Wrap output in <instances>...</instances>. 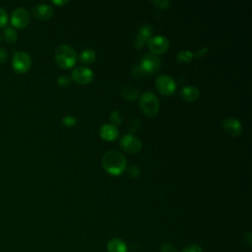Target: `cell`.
<instances>
[{
  "instance_id": "603a6c76",
  "label": "cell",
  "mask_w": 252,
  "mask_h": 252,
  "mask_svg": "<svg viewBox=\"0 0 252 252\" xmlns=\"http://www.w3.org/2000/svg\"><path fill=\"white\" fill-rule=\"evenodd\" d=\"M8 22V14L4 8L0 7V28L4 27Z\"/></svg>"
},
{
  "instance_id": "ffe728a7",
  "label": "cell",
  "mask_w": 252,
  "mask_h": 252,
  "mask_svg": "<svg viewBox=\"0 0 252 252\" xmlns=\"http://www.w3.org/2000/svg\"><path fill=\"white\" fill-rule=\"evenodd\" d=\"M194 57V53L189 50H181L176 54V59L181 63H189Z\"/></svg>"
},
{
  "instance_id": "d6986e66",
  "label": "cell",
  "mask_w": 252,
  "mask_h": 252,
  "mask_svg": "<svg viewBox=\"0 0 252 252\" xmlns=\"http://www.w3.org/2000/svg\"><path fill=\"white\" fill-rule=\"evenodd\" d=\"M122 95L125 99L127 100H134L137 98L138 96V91L137 89L134 87V86H131V85H127V86H124L123 89H122Z\"/></svg>"
},
{
  "instance_id": "484cf974",
  "label": "cell",
  "mask_w": 252,
  "mask_h": 252,
  "mask_svg": "<svg viewBox=\"0 0 252 252\" xmlns=\"http://www.w3.org/2000/svg\"><path fill=\"white\" fill-rule=\"evenodd\" d=\"M161 252H177L176 246L170 242H164L161 245Z\"/></svg>"
},
{
  "instance_id": "ba28073f",
  "label": "cell",
  "mask_w": 252,
  "mask_h": 252,
  "mask_svg": "<svg viewBox=\"0 0 252 252\" xmlns=\"http://www.w3.org/2000/svg\"><path fill=\"white\" fill-rule=\"evenodd\" d=\"M148 47L151 52L155 55L166 52L170 47L169 40L164 36H154L148 41Z\"/></svg>"
},
{
  "instance_id": "1f68e13d",
  "label": "cell",
  "mask_w": 252,
  "mask_h": 252,
  "mask_svg": "<svg viewBox=\"0 0 252 252\" xmlns=\"http://www.w3.org/2000/svg\"><path fill=\"white\" fill-rule=\"evenodd\" d=\"M208 50H209L208 48H203V49H201L200 50H198V51L194 54V56H196L197 58H200V57H202L203 55H205Z\"/></svg>"
},
{
  "instance_id": "d6a6232c",
  "label": "cell",
  "mask_w": 252,
  "mask_h": 252,
  "mask_svg": "<svg viewBox=\"0 0 252 252\" xmlns=\"http://www.w3.org/2000/svg\"><path fill=\"white\" fill-rule=\"evenodd\" d=\"M54 4H56V5H64V4H66L68 1H67V0H64V1H55V0H54V1H52Z\"/></svg>"
},
{
  "instance_id": "4dcf8cb0",
  "label": "cell",
  "mask_w": 252,
  "mask_h": 252,
  "mask_svg": "<svg viewBox=\"0 0 252 252\" xmlns=\"http://www.w3.org/2000/svg\"><path fill=\"white\" fill-rule=\"evenodd\" d=\"M244 242L247 244V246H251L252 244V235H251V232L248 231L245 235H244Z\"/></svg>"
},
{
  "instance_id": "ac0fdd59",
  "label": "cell",
  "mask_w": 252,
  "mask_h": 252,
  "mask_svg": "<svg viewBox=\"0 0 252 252\" xmlns=\"http://www.w3.org/2000/svg\"><path fill=\"white\" fill-rule=\"evenodd\" d=\"M95 59H96V52L93 50L87 49V50H84L80 53V60L85 64L93 63L95 61Z\"/></svg>"
},
{
  "instance_id": "9a60e30c",
  "label": "cell",
  "mask_w": 252,
  "mask_h": 252,
  "mask_svg": "<svg viewBox=\"0 0 252 252\" xmlns=\"http://www.w3.org/2000/svg\"><path fill=\"white\" fill-rule=\"evenodd\" d=\"M106 250L107 252H127L128 247L123 239L119 237H113L107 242Z\"/></svg>"
},
{
  "instance_id": "d4e9b609",
  "label": "cell",
  "mask_w": 252,
  "mask_h": 252,
  "mask_svg": "<svg viewBox=\"0 0 252 252\" xmlns=\"http://www.w3.org/2000/svg\"><path fill=\"white\" fill-rule=\"evenodd\" d=\"M181 252H203V249L200 245L198 244H189L185 246Z\"/></svg>"
},
{
  "instance_id": "277c9868",
  "label": "cell",
  "mask_w": 252,
  "mask_h": 252,
  "mask_svg": "<svg viewBox=\"0 0 252 252\" xmlns=\"http://www.w3.org/2000/svg\"><path fill=\"white\" fill-rule=\"evenodd\" d=\"M119 145L125 152L134 154L138 153L142 148L141 140L133 134H124L119 140Z\"/></svg>"
},
{
  "instance_id": "3957f363",
  "label": "cell",
  "mask_w": 252,
  "mask_h": 252,
  "mask_svg": "<svg viewBox=\"0 0 252 252\" xmlns=\"http://www.w3.org/2000/svg\"><path fill=\"white\" fill-rule=\"evenodd\" d=\"M139 105L141 110L148 116H155L158 113L160 107L158 98L154 93L150 91L144 92L140 96Z\"/></svg>"
},
{
  "instance_id": "e0dca14e",
  "label": "cell",
  "mask_w": 252,
  "mask_h": 252,
  "mask_svg": "<svg viewBox=\"0 0 252 252\" xmlns=\"http://www.w3.org/2000/svg\"><path fill=\"white\" fill-rule=\"evenodd\" d=\"M2 36H3V39L5 40V42L8 44H14L18 39V34H17L16 30L11 26L4 28Z\"/></svg>"
},
{
  "instance_id": "4316f807",
  "label": "cell",
  "mask_w": 252,
  "mask_h": 252,
  "mask_svg": "<svg viewBox=\"0 0 252 252\" xmlns=\"http://www.w3.org/2000/svg\"><path fill=\"white\" fill-rule=\"evenodd\" d=\"M71 82V78L67 75H61L58 77L57 79V83L59 86H62V87H65V86H68Z\"/></svg>"
},
{
  "instance_id": "2e32d148",
  "label": "cell",
  "mask_w": 252,
  "mask_h": 252,
  "mask_svg": "<svg viewBox=\"0 0 252 252\" xmlns=\"http://www.w3.org/2000/svg\"><path fill=\"white\" fill-rule=\"evenodd\" d=\"M180 96L187 101H194L199 98V90L194 86H185L180 91Z\"/></svg>"
},
{
  "instance_id": "5b68a950",
  "label": "cell",
  "mask_w": 252,
  "mask_h": 252,
  "mask_svg": "<svg viewBox=\"0 0 252 252\" xmlns=\"http://www.w3.org/2000/svg\"><path fill=\"white\" fill-rule=\"evenodd\" d=\"M32 65V59L29 53L18 51L12 58V67L18 73H26Z\"/></svg>"
},
{
  "instance_id": "7402d4cb",
  "label": "cell",
  "mask_w": 252,
  "mask_h": 252,
  "mask_svg": "<svg viewBox=\"0 0 252 252\" xmlns=\"http://www.w3.org/2000/svg\"><path fill=\"white\" fill-rule=\"evenodd\" d=\"M110 120H111V124L114 126H116L122 122V117L118 110H113L110 113Z\"/></svg>"
},
{
  "instance_id": "7a4b0ae2",
  "label": "cell",
  "mask_w": 252,
  "mask_h": 252,
  "mask_svg": "<svg viewBox=\"0 0 252 252\" xmlns=\"http://www.w3.org/2000/svg\"><path fill=\"white\" fill-rule=\"evenodd\" d=\"M56 63L63 69H69L73 67L78 59L75 50L68 45H61L57 47L54 52Z\"/></svg>"
},
{
  "instance_id": "f546056e",
  "label": "cell",
  "mask_w": 252,
  "mask_h": 252,
  "mask_svg": "<svg viewBox=\"0 0 252 252\" xmlns=\"http://www.w3.org/2000/svg\"><path fill=\"white\" fill-rule=\"evenodd\" d=\"M8 58V52L0 48V63H4Z\"/></svg>"
},
{
  "instance_id": "f1b7e54d",
  "label": "cell",
  "mask_w": 252,
  "mask_h": 252,
  "mask_svg": "<svg viewBox=\"0 0 252 252\" xmlns=\"http://www.w3.org/2000/svg\"><path fill=\"white\" fill-rule=\"evenodd\" d=\"M132 74H133V76H135V77H141V76L145 75V73L143 72V70H142L140 64H139V65H136V66H134V67L132 68Z\"/></svg>"
},
{
  "instance_id": "30bf717a",
  "label": "cell",
  "mask_w": 252,
  "mask_h": 252,
  "mask_svg": "<svg viewBox=\"0 0 252 252\" xmlns=\"http://www.w3.org/2000/svg\"><path fill=\"white\" fill-rule=\"evenodd\" d=\"M93 78L94 73L87 66H78L72 71V79L80 85H87L91 83Z\"/></svg>"
},
{
  "instance_id": "83f0119b",
  "label": "cell",
  "mask_w": 252,
  "mask_h": 252,
  "mask_svg": "<svg viewBox=\"0 0 252 252\" xmlns=\"http://www.w3.org/2000/svg\"><path fill=\"white\" fill-rule=\"evenodd\" d=\"M76 121H77V119H76L74 116H72V115H66V116H64L63 119H62V122H63L65 125H67V126H72V125H74V124L76 123Z\"/></svg>"
},
{
  "instance_id": "7c38bea8",
  "label": "cell",
  "mask_w": 252,
  "mask_h": 252,
  "mask_svg": "<svg viewBox=\"0 0 252 252\" xmlns=\"http://www.w3.org/2000/svg\"><path fill=\"white\" fill-rule=\"evenodd\" d=\"M223 129L229 136H238L242 131L240 121L235 117H227L223 122Z\"/></svg>"
},
{
  "instance_id": "8fae6325",
  "label": "cell",
  "mask_w": 252,
  "mask_h": 252,
  "mask_svg": "<svg viewBox=\"0 0 252 252\" xmlns=\"http://www.w3.org/2000/svg\"><path fill=\"white\" fill-rule=\"evenodd\" d=\"M152 33H153V29H152V27L150 25H148V24L142 25L138 29L137 35H136V37L133 40L134 46L137 49L143 48L148 43V41L151 39Z\"/></svg>"
},
{
  "instance_id": "5bb4252c",
  "label": "cell",
  "mask_w": 252,
  "mask_h": 252,
  "mask_svg": "<svg viewBox=\"0 0 252 252\" xmlns=\"http://www.w3.org/2000/svg\"><path fill=\"white\" fill-rule=\"evenodd\" d=\"M100 135L102 139L106 141H113L118 136V129L116 128V126L110 123H106V124H103L101 127Z\"/></svg>"
},
{
  "instance_id": "44dd1931",
  "label": "cell",
  "mask_w": 252,
  "mask_h": 252,
  "mask_svg": "<svg viewBox=\"0 0 252 252\" xmlns=\"http://www.w3.org/2000/svg\"><path fill=\"white\" fill-rule=\"evenodd\" d=\"M152 4L159 9H168L171 5L170 0H152Z\"/></svg>"
},
{
  "instance_id": "8992f818",
  "label": "cell",
  "mask_w": 252,
  "mask_h": 252,
  "mask_svg": "<svg viewBox=\"0 0 252 252\" xmlns=\"http://www.w3.org/2000/svg\"><path fill=\"white\" fill-rule=\"evenodd\" d=\"M161 58L153 53H146L142 59L140 66L145 74H154L161 68Z\"/></svg>"
},
{
  "instance_id": "4fadbf2b",
  "label": "cell",
  "mask_w": 252,
  "mask_h": 252,
  "mask_svg": "<svg viewBox=\"0 0 252 252\" xmlns=\"http://www.w3.org/2000/svg\"><path fill=\"white\" fill-rule=\"evenodd\" d=\"M33 15L40 20H48L53 15V7L46 3L38 4L33 7Z\"/></svg>"
},
{
  "instance_id": "6da1fadb",
  "label": "cell",
  "mask_w": 252,
  "mask_h": 252,
  "mask_svg": "<svg viewBox=\"0 0 252 252\" xmlns=\"http://www.w3.org/2000/svg\"><path fill=\"white\" fill-rule=\"evenodd\" d=\"M101 164L103 169L112 176H119L126 170L127 161L125 157L118 151L110 150L104 153Z\"/></svg>"
},
{
  "instance_id": "cb8c5ba5",
  "label": "cell",
  "mask_w": 252,
  "mask_h": 252,
  "mask_svg": "<svg viewBox=\"0 0 252 252\" xmlns=\"http://www.w3.org/2000/svg\"><path fill=\"white\" fill-rule=\"evenodd\" d=\"M127 175H128V176H130L132 178H135L140 175V170L137 166L132 165V166L127 168Z\"/></svg>"
},
{
  "instance_id": "52a82bcc",
  "label": "cell",
  "mask_w": 252,
  "mask_h": 252,
  "mask_svg": "<svg viewBox=\"0 0 252 252\" xmlns=\"http://www.w3.org/2000/svg\"><path fill=\"white\" fill-rule=\"evenodd\" d=\"M157 90L165 96H172L176 90V83L169 75H161L156 80Z\"/></svg>"
},
{
  "instance_id": "9c48e42d",
  "label": "cell",
  "mask_w": 252,
  "mask_h": 252,
  "mask_svg": "<svg viewBox=\"0 0 252 252\" xmlns=\"http://www.w3.org/2000/svg\"><path fill=\"white\" fill-rule=\"evenodd\" d=\"M29 22H30V15L25 8L18 7L13 10L11 15V24L13 27L18 29H23L28 26Z\"/></svg>"
}]
</instances>
